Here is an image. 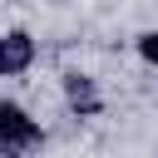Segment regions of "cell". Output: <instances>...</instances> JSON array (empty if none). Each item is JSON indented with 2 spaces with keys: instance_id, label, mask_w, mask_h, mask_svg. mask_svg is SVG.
I'll return each mask as SVG.
<instances>
[{
  "instance_id": "cell-1",
  "label": "cell",
  "mask_w": 158,
  "mask_h": 158,
  "mask_svg": "<svg viewBox=\"0 0 158 158\" xmlns=\"http://www.w3.org/2000/svg\"><path fill=\"white\" fill-rule=\"evenodd\" d=\"M40 148H44V123L20 99H0V158H35Z\"/></svg>"
},
{
  "instance_id": "cell-2",
  "label": "cell",
  "mask_w": 158,
  "mask_h": 158,
  "mask_svg": "<svg viewBox=\"0 0 158 158\" xmlns=\"http://www.w3.org/2000/svg\"><path fill=\"white\" fill-rule=\"evenodd\" d=\"M59 89H64V104H69L74 118H99L104 114V94H99V79L89 69H64Z\"/></svg>"
},
{
  "instance_id": "cell-3",
  "label": "cell",
  "mask_w": 158,
  "mask_h": 158,
  "mask_svg": "<svg viewBox=\"0 0 158 158\" xmlns=\"http://www.w3.org/2000/svg\"><path fill=\"white\" fill-rule=\"evenodd\" d=\"M35 59H40V40H35L30 30H5V35H0V79L30 74Z\"/></svg>"
},
{
  "instance_id": "cell-4",
  "label": "cell",
  "mask_w": 158,
  "mask_h": 158,
  "mask_svg": "<svg viewBox=\"0 0 158 158\" xmlns=\"http://www.w3.org/2000/svg\"><path fill=\"white\" fill-rule=\"evenodd\" d=\"M133 54H138L148 69H158V30H138V35H133Z\"/></svg>"
}]
</instances>
